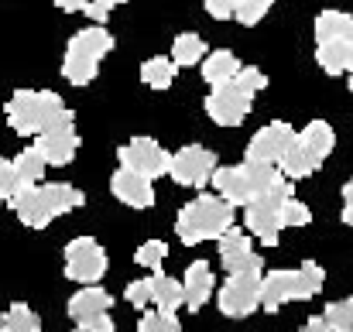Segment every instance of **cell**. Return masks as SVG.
<instances>
[{"label": "cell", "instance_id": "21", "mask_svg": "<svg viewBox=\"0 0 353 332\" xmlns=\"http://www.w3.org/2000/svg\"><path fill=\"white\" fill-rule=\"evenodd\" d=\"M316 62L330 76H343V72L353 76V41H326V45H319L316 48Z\"/></svg>", "mask_w": 353, "mask_h": 332}, {"label": "cell", "instance_id": "24", "mask_svg": "<svg viewBox=\"0 0 353 332\" xmlns=\"http://www.w3.org/2000/svg\"><path fill=\"white\" fill-rule=\"evenodd\" d=\"M203 59H206V45H203V38H199V34L182 31V34L172 41V62H175V69H179V65H182V69L199 65Z\"/></svg>", "mask_w": 353, "mask_h": 332}, {"label": "cell", "instance_id": "23", "mask_svg": "<svg viewBox=\"0 0 353 332\" xmlns=\"http://www.w3.org/2000/svg\"><path fill=\"white\" fill-rule=\"evenodd\" d=\"M236 72H240V62H236L234 52H227V48L210 52V59L203 62V79L210 86H223L227 79H234Z\"/></svg>", "mask_w": 353, "mask_h": 332}, {"label": "cell", "instance_id": "15", "mask_svg": "<svg viewBox=\"0 0 353 332\" xmlns=\"http://www.w3.org/2000/svg\"><path fill=\"white\" fill-rule=\"evenodd\" d=\"M220 312L230 319H247L261 309V274H230L220 288Z\"/></svg>", "mask_w": 353, "mask_h": 332}, {"label": "cell", "instance_id": "16", "mask_svg": "<svg viewBox=\"0 0 353 332\" xmlns=\"http://www.w3.org/2000/svg\"><path fill=\"white\" fill-rule=\"evenodd\" d=\"M292 144H295V130H292L288 123L274 120V123L261 127V130L250 137V144H247V161H254V165H278V161L288 154Z\"/></svg>", "mask_w": 353, "mask_h": 332}, {"label": "cell", "instance_id": "9", "mask_svg": "<svg viewBox=\"0 0 353 332\" xmlns=\"http://www.w3.org/2000/svg\"><path fill=\"white\" fill-rule=\"evenodd\" d=\"M285 199H292V185H288V178H281L278 185H271L261 199H254V203H247V229L264 243V247H274L278 243V236H281V203Z\"/></svg>", "mask_w": 353, "mask_h": 332}, {"label": "cell", "instance_id": "5", "mask_svg": "<svg viewBox=\"0 0 353 332\" xmlns=\"http://www.w3.org/2000/svg\"><path fill=\"white\" fill-rule=\"evenodd\" d=\"M323 267L316 260H305L299 271H271L261 278V305L264 312H278L285 302H305L323 291Z\"/></svg>", "mask_w": 353, "mask_h": 332}, {"label": "cell", "instance_id": "20", "mask_svg": "<svg viewBox=\"0 0 353 332\" xmlns=\"http://www.w3.org/2000/svg\"><path fill=\"white\" fill-rule=\"evenodd\" d=\"M110 305H114V298H110L103 288L86 284L79 295H72V298H69V315H72L76 322H86V319L107 315V312H110Z\"/></svg>", "mask_w": 353, "mask_h": 332}, {"label": "cell", "instance_id": "1", "mask_svg": "<svg viewBox=\"0 0 353 332\" xmlns=\"http://www.w3.org/2000/svg\"><path fill=\"white\" fill-rule=\"evenodd\" d=\"M86 206V192L69 185V182H45V185H28L10 199L14 216L31 226V229H45L48 222L69 209Z\"/></svg>", "mask_w": 353, "mask_h": 332}, {"label": "cell", "instance_id": "10", "mask_svg": "<svg viewBox=\"0 0 353 332\" xmlns=\"http://www.w3.org/2000/svg\"><path fill=\"white\" fill-rule=\"evenodd\" d=\"M31 147L45 158V165H55V168L69 165L76 158V151H79V134H76V116H72V110H65L48 130H41Z\"/></svg>", "mask_w": 353, "mask_h": 332}, {"label": "cell", "instance_id": "14", "mask_svg": "<svg viewBox=\"0 0 353 332\" xmlns=\"http://www.w3.org/2000/svg\"><path fill=\"white\" fill-rule=\"evenodd\" d=\"M213 172H216V154H213L210 147H203V144H185V147L175 151L172 161H168V175H172L179 185H192V189L210 185Z\"/></svg>", "mask_w": 353, "mask_h": 332}, {"label": "cell", "instance_id": "31", "mask_svg": "<svg viewBox=\"0 0 353 332\" xmlns=\"http://www.w3.org/2000/svg\"><path fill=\"white\" fill-rule=\"evenodd\" d=\"M137 332H182V326H179L175 312H158V309H151V312H144V319L137 322Z\"/></svg>", "mask_w": 353, "mask_h": 332}, {"label": "cell", "instance_id": "12", "mask_svg": "<svg viewBox=\"0 0 353 332\" xmlns=\"http://www.w3.org/2000/svg\"><path fill=\"white\" fill-rule=\"evenodd\" d=\"M117 158H120V168H127V172H134V175H141V178H148V182L168 175V161H172V154H168L158 141H151V137H134V141H127L117 151Z\"/></svg>", "mask_w": 353, "mask_h": 332}, {"label": "cell", "instance_id": "26", "mask_svg": "<svg viewBox=\"0 0 353 332\" xmlns=\"http://www.w3.org/2000/svg\"><path fill=\"white\" fill-rule=\"evenodd\" d=\"M45 158L34 151V147H24L17 158H14V172H17V178H21V189H28V185H38L41 178H45Z\"/></svg>", "mask_w": 353, "mask_h": 332}, {"label": "cell", "instance_id": "22", "mask_svg": "<svg viewBox=\"0 0 353 332\" xmlns=\"http://www.w3.org/2000/svg\"><path fill=\"white\" fill-rule=\"evenodd\" d=\"M326 41H353V17L343 10H323L316 17V45Z\"/></svg>", "mask_w": 353, "mask_h": 332}, {"label": "cell", "instance_id": "39", "mask_svg": "<svg viewBox=\"0 0 353 332\" xmlns=\"http://www.w3.org/2000/svg\"><path fill=\"white\" fill-rule=\"evenodd\" d=\"M90 0H55V7L59 10H65V14H76V10H83Z\"/></svg>", "mask_w": 353, "mask_h": 332}, {"label": "cell", "instance_id": "32", "mask_svg": "<svg viewBox=\"0 0 353 332\" xmlns=\"http://www.w3.org/2000/svg\"><path fill=\"white\" fill-rule=\"evenodd\" d=\"M309 222H312V213L305 203H299V199L281 203V226H309Z\"/></svg>", "mask_w": 353, "mask_h": 332}, {"label": "cell", "instance_id": "6", "mask_svg": "<svg viewBox=\"0 0 353 332\" xmlns=\"http://www.w3.org/2000/svg\"><path fill=\"white\" fill-rule=\"evenodd\" d=\"M65 110L69 107L52 90H17L7 100V123H10V130H17L24 137H38L41 130H48Z\"/></svg>", "mask_w": 353, "mask_h": 332}, {"label": "cell", "instance_id": "36", "mask_svg": "<svg viewBox=\"0 0 353 332\" xmlns=\"http://www.w3.org/2000/svg\"><path fill=\"white\" fill-rule=\"evenodd\" d=\"M72 332H114V322H110V315H97V319L79 322Z\"/></svg>", "mask_w": 353, "mask_h": 332}, {"label": "cell", "instance_id": "4", "mask_svg": "<svg viewBox=\"0 0 353 332\" xmlns=\"http://www.w3.org/2000/svg\"><path fill=\"white\" fill-rule=\"evenodd\" d=\"M336 147V134H333V127L326 123V120H312L305 130H299L295 134V144L288 147V154L278 161V172H281V178H309L326 158H330V151Z\"/></svg>", "mask_w": 353, "mask_h": 332}, {"label": "cell", "instance_id": "35", "mask_svg": "<svg viewBox=\"0 0 353 332\" xmlns=\"http://www.w3.org/2000/svg\"><path fill=\"white\" fill-rule=\"evenodd\" d=\"M110 10H114V7H110L107 0H90V3L83 7V14H90V17H93L97 24H107V17H110Z\"/></svg>", "mask_w": 353, "mask_h": 332}, {"label": "cell", "instance_id": "18", "mask_svg": "<svg viewBox=\"0 0 353 332\" xmlns=\"http://www.w3.org/2000/svg\"><path fill=\"white\" fill-rule=\"evenodd\" d=\"M110 189H114V196H117L120 203L130 206V209H148V206H154V182H148V178H141V175H134V172H127V168H117V172H114Z\"/></svg>", "mask_w": 353, "mask_h": 332}, {"label": "cell", "instance_id": "11", "mask_svg": "<svg viewBox=\"0 0 353 332\" xmlns=\"http://www.w3.org/2000/svg\"><path fill=\"white\" fill-rule=\"evenodd\" d=\"M127 302L134 309H158V312H175L182 309V281L168 278V274H151L141 278L134 284H127Z\"/></svg>", "mask_w": 353, "mask_h": 332}, {"label": "cell", "instance_id": "30", "mask_svg": "<svg viewBox=\"0 0 353 332\" xmlns=\"http://www.w3.org/2000/svg\"><path fill=\"white\" fill-rule=\"evenodd\" d=\"M323 322H326V326H333L336 332H353V298L326 305V312H323Z\"/></svg>", "mask_w": 353, "mask_h": 332}, {"label": "cell", "instance_id": "17", "mask_svg": "<svg viewBox=\"0 0 353 332\" xmlns=\"http://www.w3.org/2000/svg\"><path fill=\"white\" fill-rule=\"evenodd\" d=\"M220 260H223V271H230V274H261L264 271L261 253L250 247V240L240 229H234V226L220 236Z\"/></svg>", "mask_w": 353, "mask_h": 332}, {"label": "cell", "instance_id": "8", "mask_svg": "<svg viewBox=\"0 0 353 332\" xmlns=\"http://www.w3.org/2000/svg\"><path fill=\"white\" fill-rule=\"evenodd\" d=\"M234 226V206H227L220 196H196L189 206H182L175 233L182 243H203V240H220Z\"/></svg>", "mask_w": 353, "mask_h": 332}, {"label": "cell", "instance_id": "34", "mask_svg": "<svg viewBox=\"0 0 353 332\" xmlns=\"http://www.w3.org/2000/svg\"><path fill=\"white\" fill-rule=\"evenodd\" d=\"M234 7H236V0H206V14L216 17V21L234 17Z\"/></svg>", "mask_w": 353, "mask_h": 332}, {"label": "cell", "instance_id": "40", "mask_svg": "<svg viewBox=\"0 0 353 332\" xmlns=\"http://www.w3.org/2000/svg\"><path fill=\"white\" fill-rule=\"evenodd\" d=\"M107 3H110V7H117V3H123V0H107Z\"/></svg>", "mask_w": 353, "mask_h": 332}, {"label": "cell", "instance_id": "41", "mask_svg": "<svg viewBox=\"0 0 353 332\" xmlns=\"http://www.w3.org/2000/svg\"><path fill=\"white\" fill-rule=\"evenodd\" d=\"M350 90H353V76H350Z\"/></svg>", "mask_w": 353, "mask_h": 332}, {"label": "cell", "instance_id": "27", "mask_svg": "<svg viewBox=\"0 0 353 332\" xmlns=\"http://www.w3.org/2000/svg\"><path fill=\"white\" fill-rule=\"evenodd\" d=\"M0 332H41V319L28 305H10L0 319Z\"/></svg>", "mask_w": 353, "mask_h": 332}, {"label": "cell", "instance_id": "25", "mask_svg": "<svg viewBox=\"0 0 353 332\" xmlns=\"http://www.w3.org/2000/svg\"><path fill=\"white\" fill-rule=\"evenodd\" d=\"M175 62L172 59H161V55H154V59H148L144 65H141V83L144 86H151V90H168L172 83H175Z\"/></svg>", "mask_w": 353, "mask_h": 332}, {"label": "cell", "instance_id": "33", "mask_svg": "<svg viewBox=\"0 0 353 332\" xmlns=\"http://www.w3.org/2000/svg\"><path fill=\"white\" fill-rule=\"evenodd\" d=\"M21 192V178H17V172H14V161H7V158H0V199H14Z\"/></svg>", "mask_w": 353, "mask_h": 332}, {"label": "cell", "instance_id": "37", "mask_svg": "<svg viewBox=\"0 0 353 332\" xmlns=\"http://www.w3.org/2000/svg\"><path fill=\"white\" fill-rule=\"evenodd\" d=\"M343 222L353 226V178L343 185Z\"/></svg>", "mask_w": 353, "mask_h": 332}, {"label": "cell", "instance_id": "3", "mask_svg": "<svg viewBox=\"0 0 353 332\" xmlns=\"http://www.w3.org/2000/svg\"><path fill=\"white\" fill-rule=\"evenodd\" d=\"M114 48V34L103 24L83 28L79 34H72V41L65 45V62H62V76L72 86H90L97 79L100 62L110 55Z\"/></svg>", "mask_w": 353, "mask_h": 332}, {"label": "cell", "instance_id": "29", "mask_svg": "<svg viewBox=\"0 0 353 332\" xmlns=\"http://www.w3.org/2000/svg\"><path fill=\"white\" fill-rule=\"evenodd\" d=\"M274 7V0H236L234 17L243 24V28H254L257 21H264V14Z\"/></svg>", "mask_w": 353, "mask_h": 332}, {"label": "cell", "instance_id": "19", "mask_svg": "<svg viewBox=\"0 0 353 332\" xmlns=\"http://www.w3.org/2000/svg\"><path fill=\"white\" fill-rule=\"evenodd\" d=\"M213 284H216V278H213V267H210L206 260L189 264V271H185V278H182V305H185L189 312H199V309L210 302Z\"/></svg>", "mask_w": 353, "mask_h": 332}, {"label": "cell", "instance_id": "42", "mask_svg": "<svg viewBox=\"0 0 353 332\" xmlns=\"http://www.w3.org/2000/svg\"><path fill=\"white\" fill-rule=\"evenodd\" d=\"M0 203H3V199H0Z\"/></svg>", "mask_w": 353, "mask_h": 332}, {"label": "cell", "instance_id": "13", "mask_svg": "<svg viewBox=\"0 0 353 332\" xmlns=\"http://www.w3.org/2000/svg\"><path fill=\"white\" fill-rule=\"evenodd\" d=\"M65 274L79 284H100L107 274V250L93 236H76L65 247Z\"/></svg>", "mask_w": 353, "mask_h": 332}, {"label": "cell", "instance_id": "28", "mask_svg": "<svg viewBox=\"0 0 353 332\" xmlns=\"http://www.w3.org/2000/svg\"><path fill=\"white\" fill-rule=\"evenodd\" d=\"M165 257H168V243H161V240H148V243H141V247H137V253H134V260H137L141 267L154 271V274L161 271Z\"/></svg>", "mask_w": 353, "mask_h": 332}, {"label": "cell", "instance_id": "7", "mask_svg": "<svg viewBox=\"0 0 353 332\" xmlns=\"http://www.w3.org/2000/svg\"><path fill=\"white\" fill-rule=\"evenodd\" d=\"M278 182H281V172L274 165H254V161H243L240 168L213 172V189L227 206H247V203L261 199Z\"/></svg>", "mask_w": 353, "mask_h": 332}, {"label": "cell", "instance_id": "38", "mask_svg": "<svg viewBox=\"0 0 353 332\" xmlns=\"http://www.w3.org/2000/svg\"><path fill=\"white\" fill-rule=\"evenodd\" d=\"M302 332H336V329H333V326H326V322H323V315H312V319L302 326Z\"/></svg>", "mask_w": 353, "mask_h": 332}, {"label": "cell", "instance_id": "2", "mask_svg": "<svg viewBox=\"0 0 353 332\" xmlns=\"http://www.w3.org/2000/svg\"><path fill=\"white\" fill-rule=\"evenodd\" d=\"M268 86V76L254 65H240L234 79H227L223 86H213L210 100H206V113L213 123L220 127H240L247 120V113L254 107V96Z\"/></svg>", "mask_w": 353, "mask_h": 332}]
</instances>
